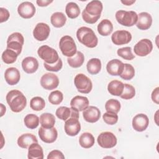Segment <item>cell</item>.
<instances>
[{"instance_id": "obj_11", "label": "cell", "mask_w": 159, "mask_h": 159, "mask_svg": "<svg viewBox=\"0 0 159 159\" xmlns=\"http://www.w3.org/2000/svg\"><path fill=\"white\" fill-rule=\"evenodd\" d=\"M153 44L150 40L143 39L139 40L134 46V51L135 55L140 57H145L151 53Z\"/></svg>"}, {"instance_id": "obj_1", "label": "cell", "mask_w": 159, "mask_h": 159, "mask_svg": "<svg viewBox=\"0 0 159 159\" xmlns=\"http://www.w3.org/2000/svg\"><path fill=\"white\" fill-rule=\"evenodd\" d=\"M102 8V4L100 1L94 0L89 2L82 12L83 19L88 24L96 23L101 17Z\"/></svg>"}, {"instance_id": "obj_34", "label": "cell", "mask_w": 159, "mask_h": 159, "mask_svg": "<svg viewBox=\"0 0 159 159\" xmlns=\"http://www.w3.org/2000/svg\"><path fill=\"white\" fill-rule=\"evenodd\" d=\"M65 12L69 18L75 19L78 17L80 15V9L76 3L70 2L66 5Z\"/></svg>"}, {"instance_id": "obj_50", "label": "cell", "mask_w": 159, "mask_h": 159, "mask_svg": "<svg viewBox=\"0 0 159 159\" xmlns=\"http://www.w3.org/2000/svg\"><path fill=\"white\" fill-rule=\"evenodd\" d=\"M1 116L2 117L3 115H4V114L6 112V107L3 105V104H1Z\"/></svg>"}, {"instance_id": "obj_42", "label": "cell", "mask_w": 159, "mask_h": 159, "mask_svg": "<svg viewBox=\"0 0 159 159\" xmlns=\"http://www.w3.org/2000/svg\"><path fill=\"white\" fill-rule=\"evenodd\" d=\"M117 53L119 57L127 60H132L135 58L134 55H133L132 52L131 47H125L119 48L117 51Z\"/></svg>"}, {"instance_id": "obj_28", "label": "cell", "mask_w": 159, "mask_h": 159, "mask_svg": "<svg viewBox=\"0 0 159 159\" xmlns=\"http://www.w3.org/2000/svg\"><path fill=\"white\" fill-rule=\"evenodd\" d=\"M124 89V83L118 80H112L108 84V92L113 96H120Z\"/></svg>"}, {"instance_id": "obj_26", "label": "cell", "mask_w": 159, "mask_h": 159, "mask_svg": "<svg viewBox=\"0 0 159 159\" xmlns=\"http://www.w3.org/2000/svg\"><path fill=\"white\" fill-rule=\"evenodd\" d=\"M28 158L29 159H43V151L42 147L38 143H33L28 149Z\"/></svg>"}, {"instance_id": "obj_21", "label": "cell", "mask_w": 159, "mask_h": 159, "mask_svg": "<svg viewBox=\"0 0 159 159\" xmlns=\"http://www.w3.org/2000/svg\"><path fill=\"white\" fill-rule=\"evenodd\" d=\"M4 78L7 83L9 85H15L17 84L20 80V72L19 70L15 67L8 68L5 71Z\"/></svg>"}, {"instance_id": "obj_41", "label": "cell", "mask_w": 159, "mask_h": 159, "mask_svg": "<svg viewBox=\"0 0 159 159\" xmlns=\"http://www.w3.org/2000/svg\"><path fill=\"white\" fill-rule=\"evenodd\" d=\"M48 99V101L52 104H54V105L60 104L63 99V93L58 90L53 91L49 94Z\"/></svg>"}, {"instance_id": "obj_20", "label": "cell", "mask_w": 159, "mask_h": 159, "mask_svg": "<svg viewBox=\"0 0 159 159\" xmlns=\"http://www.w3.org/2000/svg\"><path fill=\"white\" fill-rule=\"evenodd\" d=\"M152 24V17L147 12H142L138 15L136 25L138 29L142 30L148 29Z\"/></svg>"}, {"instance_id": "obj_14", "label": "cell", "mask_w": 159, "mask_h": 159, "mask_svg": "<svg viewBox=\"0 0 159 159\" xmlns=\"http://www.w3.org/2000/svg\"><path fill=\"white\" fill-rule=\"evenodd\" d=\"M132 40V34L127 30L115 31L111 35V40L114 45H122L129 43Z\"/></svg>"}, {"instance_id": "obj_2", "label": "cell", "mask_w": 159, "mask_h": 159, "mask_svg": "<svg viewBox=\"0 0 159 159\" xmlns=\"http://www.w3.org/2000/svg\"><path fill=\"white\" fill-rule=\"evenodd\" d=\"M11 110L14 112H21L27 105V99L24 94L17 89L9 91L6 97Z\"/></svg>"}, {"instance_id": "obj_39", "label": "cell", "mask_w": 159, "mask_h": 159, "mask_svg": "<svg viewBox=\"0 0 159 159\" xmlns=\"http://www.w3.org/2000/svg\"><path fill=\"white\" fill-rule=\"evenodd\" d=\"M135 75V70L133 66L129 63H124V68L122 73L120 75L121 78L125 80H130Z\"/></svg>"}, {"instance_id": "obj_44", "label": "cell", "mask_w": 159, "mask_h": 159, "mask_svg": "<svg viewBox=\"0 0 159 159\" xmlns=\"http://www.w3.org/2000/svg\"><path fill=\"white\" fill-rule=\"evenodd\" d=\"M43 66L46 70L49 71H53V72H57L60 71L62 66H63V62L61 58H59L58 60L53 64H48L45 62L43 63Z\"/></svg>"}, {"instance_id": "obj_36", "label": "cell", "mask_w": 159, "mask_h": 159, "mask_svg": "<svg viewBox=\"0 0 159 159\" xmlns=\"http://www.w3.org/2000/svg\"><path fill=\"white\" fill-rule=\"evenodd\" d=\"M17 57L18 55L16 52L9 48H6V50L2 52L1 55L3 62L6 64H11L14 63L16 61Z\"/></svg>"}, {"instance_id": "obj_25", "label": "cell", "mask_w": 159, "mask_h": 159, "mask_svg": "<svg viewBox=\"0 0 159 159\" xmlns=\"http://www.w3.org/2000/svg\"><path fill=\"white\" fill-rule=\"evenodd\" d=\"M33 143H38V140L34 135L29 133L21 135L17 139V145L22 148H29Z\"/></svg>"}, {"instance_id": "obj_17", "label": "cell", "mask_w": 159, "mask_h": 159, "mask_svg": "<svg viewBox=\"0 0 159 159\" xmlns=\"http://www.w3.org/2000/svg\"><path fill=\"white\" fill-rule=\"evenodd\" d=\"M132 127L137 132H143L149 124V119L144 114H138L132 119Z\"/></svg>"}, {"instance_id": "obj_40", "label": "cell", "mask_w": 159, "mask_h": 159, "mask_svg": "<svg viewBox=\"0 0 159 159\" xmlns=\"http://www.w3.org/2000/svg\"><path fill=\"white\" fill-rule=\"evenodd\" d=\"M135 95V89L131 84H124V89L120 97L124 99H130Z\"/></svg>"}, {"instance_id": "obj_10", "label": "cell", "mask_w": 159, "mask_h": 159, "mask_svg": "<svg viewBox=\"0 0 159 159\" xmlns=\"http://www.w3.org/2000/svg\"><path fill=\"white\" fill-rule=\"evenodd\" d=\"M97 141L99 145L104 148H111L115 147L117 144V138L111 132L101 133L98 137Z\"/></svg>"}, {"instance_id": "obj_48", "label": "cell", "mask_w": 159, "mask_h": 159, "mask_svg": "<svg viewBox=\"0 0 159 159\" xmlns=\"http://www.w3.org/2000/svg\"><path fill=\"white\" fill-rule=\"evenodd\" d=\"M37 5L40 7H45L47 6L52 2H53V1H50V0H37L36 1Z\"/></svg>"}, {"instance_id": "obj_45", "label": "cell", "mask_w": 159, "mask_h": 159, "mask_svg": "<svg viewBox=\"0 0 159 159\" xmlns=\"http://www.w3.org/2000/svg\"><path fill=\"white\" fill-rule=\"evenodd\" d=\"M48 159H53V158H59V159H64L65 156L63 154V153L58 150H54L51 151L48 156H47Z\"/></svg>"}, {"instance_id": "obj_46", "label": "cell", "mask_w": 159, "mask_h": 159, "mask_svg": "<svg viewBox=\"0 0 159 159\" xmlns=\"http://www.w3.org/2000/svg\"><path fill=\"white\" fill-rule=\"evenodd\" d=\"M10 16L9 12L7 9L4 7L0 8V22L1 23L4 22L8 20Z\"/></svg>"}, {"instance_id": "obj_12", "label": "cell", "mask_w": 159, "mask_h": 159, "mask_svg": "<svg viewBox=\"0 0 159 159\" xmlns=\"http://www.w3.org/2000/svg\"><path fill=\"white\" fill-rule=\"evenodd\" d=\"M40 84L45 89H54L59 84L58 77L52 73H45L40 78Z\"/></svg>"}, {"instance_id": "obj_29", "label": "cell", "mask_w": 159, "mask_h": 159, "mask_svg": "<svg viewBox=\"0 0 159 159\" xmlns=\"http://www.w3.org/2000/svg\"><path fill=\"white\" fill-rule=\"evenodd\" d=\"M94 137L89 132L83 133L79 138V143L83 148H89L94 144Z\"/></svg>"}, {"instance_id": "obj_6", "label": "cell", "mask_w": 159, "mask_h": 159, "mask_svg": "<svg viewBox=\"0 0 159 159\" xmlns=\"http://www.w3.org/2000/svg\"><path fill=\"white\" fill-rule=\"evenodd\" d=\"M37 53L41 59L48 64L55 63L60 58L57 52L46 45L40 47L37 50Z\"/></svg>"}, {"instance_id": "obj_13", "label": "cell", "mask_w": 159, "mask_h": 159, "mask_svg": "<svg viewBox=\"0 0 159 159\" xmlns=\"http://www.w3.org/2000/svg\"><path fill=\"white\" fill-rule=\"evenodd\" d=\"M38 133L40 140L47 143L54 142L58 137V132L54 127L52 128H44L41 127L39 129Z\"/></svg>"}, {"instance_id": "obj_7", "label": "cell", "mask_w": 159, "mask_h": 159, "mask_svg": "<svg viewBox=\"0 0 159 159\" xmlns=\"http://www.w3.org/2000/svg\"><path fill=\"white\" fill-rule=\"evenodd\" d=\"M74 83L78 91L83 94L89 93L93 88L91 80L83 73H78L76 75Z\"/></svg>"}, {"instance_id": "obj_3", "label": "cell", "mask_w": 159, "mask_h": 159, "mask_svg": "<svg viewBox=\"0 0 159 159\" xmlns=\"http://www.w3.org/2000/svg\"><path fill=\"white\" fill-rule=\"evenodd\" d=\"M78 41L88 48H94L97 46L98 39L94 31L88 27H81L76 32Z\"/></svg>"}, {"instance_id": "obj_33", "label": "cell", "mask_w": 159, "mask_h": 159, "mask_svg": "<svg viewBox=\"0 0 159 159\" xmlns=\"http://www.w3.org/2000/svg\"><path fill=\"white\" fill-rule=\"evenodd\" d=\"M40 123L44 128H52L55 123V117L51 113H43L40 116Z\"/></svg>"}, {"instance_id": "obj_22", "label": "cell", "mask_w": 159, "mask_h": 159, "mask_svg": "<svg viewBox=\"0 0 159 159\" xmlns=\"http://www.w3.org/2000/svg\"><path fill=\"white\" fill-rule=\"evenodd\" d=\"M71 107L78 112L83 111L89 106L88 98L82 96H76L70 101Z\"/></svg>"}, {"instance_id": "obj_32", "label": "cell", "mask_w": 159, "mask_h": 159, "mask_svg": "<svg viewBox=\"0 0 159 159\" xmlns=\"http://www.w3.org/2000/svg\"><path fill=\"white\" fill-rule=\"evenodd\" d=\"M50 21L53 26L57 28H60L65 24L66 22V17L63 12H56L51 16Z\"/></svg>"}, {"instance_id": "obj_8", "label": "cell", "mask_w": 159, "mask_h": 159, "mask_svg": "<svg viewBox=\"0 0 159 159\" xmlns=\"http://www.w3.org/2000/svg\"><path fill=\"white\" fill-rule=\"evenodd\" d=\"M24 43V38L22 34L19 32H14L7 38V48L14 51L19 55L22 52Z\"/></svg>"}, {"instance_id": "obj_37", "label": "cell", "mask_w": 159, "mask_h": 159, "mask_svg": "<svg viewBox=\"0 0 159 159\" xmlns=\"http://www.w3.org/2000/svg\"><path fill=\"white\" fill-rule=\"evenodd\" d=\"M45 106V100L39 96H35L32 98L30 101V108L36 111H42Z\"/></svg>"}, {"instance_id": "obj_9", "label": "cell", "mask_w": 159, "mask_h": 159, "mask_svg": "<svg viewBox=\"0 0 159 159\" xmlns=\"http://www.w3.org/2000/svg\"><path fill=\"white\" fill-rule=\"evenodd\" d=\"M79 114L74 115L65 120L64 129L69 136L76 135L81 130V124L79 121Z\"/></svg>"}, {"instance_id": "obj_35", "label": "cell", "mask_w": 159, "mask_h": 159, "mask_svg": "<svg viewBox=\"0 0 159 159\" xmlns=\"http://www.w3.org/2000/svg\"><path fill=\"white\" fill-rule=\"evenodd\" d=\"M39 117L34 114H27L24 119L25 125L30 129H34L37 128L39 124Z\"/></svg>"}, {"instance_id": "obj_18", "label": "cell", "mask_w": 159, "mask_h": 159, "mask_svg": "<svg viewBox=\"0 0 159 159\" xmlns=\"http://www.w3.org/2000/svg\"><path fill=\"white\" fill-rule=\"evenodd\" d=\"M83 117L86 122L94 123L100 119L101 111L97 107L93 106H88L83 111Z\"/></svg>"}, {"instance_id": "obj_19", "label": "cell", "mask_w": 159, "mask_h": 159, "mask_svg": "<svg viewBox=\"0 0 159 159\" xmlns=\"http://www.w3.org/2000/svg\"><path fill=\"white\" fill-rule=\"evenodd\" d=\"M124 68V63L118 59L110 60L106 65L107 73L112 76H120Z\"/></svg>"}, {"instance_id": "obj_24", "label": "cell", "mask_w": 159, "mask_h": 159, "mask_svg": "<svg viewBox=\"0 0 159 159\" xmlns=\"http://www.w3.org/2000/svg\"><path fill=\"white\" fill-rule=\"evenodd\" d=\"M55 114L58 119L65 121L72 116L79 114V112L71 107L70 108L66 106H60L56 110Z\"/></svg>"}, {"instance_id": "obj_31", "label": "cell", "mask_w": 159, "mask_h": 159, "mask_svg": "<svg viewBox=\"0 0 159 159\" xmlns=\"http://www.w3.org/2000/svg\"><path fill=\"white\" fill-rule=\"evenodd\" d=\"M86 68L89 74L96 75L101 70V61L99 58H93L88 61Z\"/></svg>"}, {"instance_id": "obj_51", "label": "cell", "mask_w": 159, "mask_h": 159, "mask_svg": "<svg viewBox=\"0 0 159 159\" xmlns=\"http://www.w3.org/2000/svg\"><path fill=\"white\" fill-rule=\"evenodd\" d=\"M158 111H157V112H156V113H155V117H154V119H155V123H156V124L157 125H158Z\"/></svg>"}, {"instance_id": "obj_27", "label": "cell", "mask_w": 159, "mask_h": 159, "mask_svg": "<svg viewBox=\"0 0 159 159\" xmlns=\"http://www.w3.org/2000/svg\"><path fill=\"white\" fill-rule=\"evenodd\" d=\"M98 32L102 36H107L110 35L113 30V25L112 22L107 19L102 20L98 25Z\"/></svg>"}, {"instance_id": "obj_30", "label": "cell", "mask_w": 159, "mask_h": 159, "mask_svg": "<svg viewBox=\"0 0 159 159\" xmlns=\"http://www.w3.org/2000/svg\"><path fill=\"white\" fill-rule=\"evenodd\" d=\"M84 57L82 52L77 51L71 57H68L67 61L69 65L72 68H79L84 63Z\"/></svg>"}, {"instance_id": "obj_23", "label": "cell", "mask_w": 159, "mask_h": 159, "mask_svg": "<svg viewBox=\"0 0 159 159\" xmlns=\"http://www.w3.org/2000/svg\"><path fill=\"white\" fill-rule=\"evenodd\" d=\"M22 67L25 73L28 74L34 73L39 68V62L35 58L27 57L22 60Z\"/></svg>"}, {"instance_id": "obj_47", "label": "cell", "mask_w": 159, "mask_h": 159, "mask_svg": "<svg viewBox=\"0 0 159 159\" xmlns=\"http://www.w3.org/2000/svg\"><path fill=\"white\" fill-rule=\"evenodd\" d=\"M158 96H159V88L158 87H157L152 93V95H151V97H152V99L153 101V102H154L155 103H156L157 104H159V98H158Z\"/></svg>"}, {"instance_id": "obj_49", "label": "cell", "mask_w": 159, "mask_h": 159, "mask_svg": "<svg viewBox=\"0 0 159 159\" xmlns=\"http://www.w3.org/2000/svg\"><path fill=\"white\" fill-rule=\"evenodd\" d=\"M120 2L123 4H124V5H126V6H130V5H132V4H134L135 2V0H124V1H123V0H121L120 1Z\"/></svg>"}, {"instance_id": "obj_38", "label": "cell", "mask_w": 159, "mask_h": 159, "mask_svg": "<svg viewBox=\"0 0 159 159\" xmlns=\"http://www.w3.org/2000/svg\"><path fill=\"white\" fill-rule=\"evenodd\" d=\"M120 102L115 99H111L106 101L105 104V109L107 112L118 113L120 109Z\"/></svg>"}, {"instance_id": "obj_5", "label": "cell", "mask_w": 159, "mask_h": 159, "mask_svg": "<svg viewBox=\"0 0 159 159\" xmlns=\"http://www.w3.org/2000/svg\"><path fill=\"white\" fill-rule=\"evenodd\" d=\"M59 47L63 55L68 57H73L77 52L75 40L70 35H65L60 39Z\"/></svg>"}, {"instance_id": "obj_16", "label": "cell", "mask_w": 159, "mask_h": 159, "mask_svg": "<svg viewBox=\"0 0 159 159\" xmlns=\"http://www.w3.org/2000/svg\"><path fill=\"white\" fill-rule=\"evenodd\" d=\"M17 12L21 17L24 19H30L35 15V7L32 2L25 1L19 5Z\"/></svg>"}, {"instance_id": "obj_15", "label": "cell", "mask_w": 159, "mask_h": 159, "mask_svg": "<svg viewBox=\"0 0 159 159\" xmlns=\"http://www.w3.org/2000/svg\"><path fill=\"white\" fill-rule=\"evenodd\" d=\"M50 32V29L48 25L43 22H40L35 25L33 30V36L37 40L42 42L48 37Z\"/></svg>"}, {"instance_id": "obj_4", "label": "cell", "mask_w": 159, "mask_h": 159, "mask_svg": "<svg viewBox=\"0 0 159 159\" xmlns=\"http://www.w3.org/2000/svg\"><path fill=\"white\" fill-rule=\"evenodd\" d=\"M116 19L119 24L125 27H132L137 21L138 15L133 11L119 10L116 13Z\"/></svg>"}, {"instance_id": "obj_43", "label": "cell", "mask_w": 159, "mask_h": 159, "mask_svg": "<svg viewBox=\"0 0 159 159\" xmlns=\"http://www.w3.org/2000/svg\"><path fill=\"white\" fill-rule=\"evenodd\" d=\"M102 119L104 122L108 125H114L118 121V116L116 113L107 112L102 116Z\"/></svg>"}]
</instances>
